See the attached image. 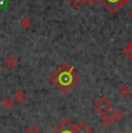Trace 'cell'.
<instances>
[{
    "mask_svg": "<svg viewBox=\"0 0 132 133\" xmlns=\"http://www.w3.org/2000/svg\"><path fill=\"white\" fill-rule=\"evenodd\" d=\"M85 1H86V4H88V5H95L98 0H85Z\"/></svg>",
    "mask_w": 132,
    "mask_h": 133,
    "instance_id": "9a60e30c",
    "label": "cell"
},
{
    "mask_svg": "<svg viewBox=\"0 0 132 133\" xmlns=\"http://www.w3.org/2000/svg\"><path fill=\"white\" fill-rule=\"evenodd\" d=\"M130 1V0H119L118 1V5H119V7H123L124 5H126L128 2Z\"/></svg>",
    "mask_w": 132,
    "mask_h": 133,
    "instance_id": "5bb4252c",
    "label": "cell"
},
{
    "mask_svg": "<svg viewBox=\"0 0 132 133\" xmlns=\"http://www.w3.org/2000/svg\"><path fill=\"white\" fill-rule=\"evenodd\" d=\"M26 133H41V131L36 125H30V126L27 127Z\"/></svg>",
    "mask_w": 132,
    "mask_h": 133,
    "instance_id": "9c48e42d",
    "label": "cell"
},
{
    "mask_svg": "<svg viewBox=\"0 0 132 133\" xmlns=\"http://www.w3.org/2000/svg\"><path fill=\"white\" fill-rule=\"evenodd\" d=\"M70 4H71V6H72L73 8L79 9L86 4V1L85 0H70Z\"/></svg>",
    "mask_w": 132,
    "mask_h": 133,
    "instance_id": "8992f818",
    "label": "cell"
},
{
    "mask_svg": "<svg viewBox=\"0 0 132 133\" xmlns=\"http://www.w3.org/2000/svg\"><path fill=\"white\" fill-rule=\"evenodd\" d=\"M124 53H125V56H128L130 59H132V42L130 43V44L126 45L125 50H124Z\"/></svg>",
    "mask_w": 132,
    "mask_h": 133,
    "instance_id": "8fae6325",
    "label": "cell"
},
{
    "mask_svg": "<svg viewBox=\"0 0 132 133\" xmlns=\"http://www.w3.org/2000/svg\"><path fill=\"white\" fill-rule=\"evenodd\" d=\"M118 1L119 0H105L104 6H105V8L109 9L111 13H115L118 8H121L118 5Z\"/></svg>",
    "mask_w": 132,
    "mask_h": 133,
    "instance_id": "277c9868",
    "label": "cell"
},
{
    "mask_svg": "<svg viewBox=\"0 0 132 133\" xmlns=\"http://www.w3.org/2000/svg\"><path fill=\"white\" fill-rule=\"evenodd\" d=\"M113 109V103L105 97H101V98L96 99L94 102V110L97 114L102 115V116H107Z\"/></svg>",
    "mask_w": 132,
    "mask_h": 133,
    "instance_id": "3957f363",
    "label": "cell"
},
{
    "mask_svg": "<svg viewBox=\"0 0 132 133\" xmlns=\"http://www.w3.org/2000/svg\"><path fill=\"white\" fill-rule=\"evenodd\" d=\"M114 122H115V119H114L113 117H110L109 115H107L104 117V119H103V124H104L105 126H111Z\"/></svg>",
    "mask_w": 132,
    "mask_h": 133,
    "instance_id": "30bf717a",
    "label": "cell"
},
{
    "mask_svg": "<svg viewBox=\"0 0 132 133\" xmlns=\"http://www.w3.org/2000/svg\"><path fill=\"white\" fill-rule=\"evenodd\" d=\"M52 82L62 91H68L77 85L79 81V75L73 67L60 66V68L52 75Z\"/></svg>",
    "mask_w": 132,
    "mask_h": 133,
    "instance_id": "6da1fadb",
    "label": "cell"
},
{
    "mask_svg": "<svg viewBox=\"0 0 132 133\" xmlns=\"http://www.w3.org/2000/svg\"><path fill=\"white\" fill-rule=\"evenodd\" d=\"M52 133H92V131L83 123L77 125L73 122L66 121L62 125H59Z\"/></svg>",
    "mask_w": 132,
    "mask_h": 133,
    "instance_id": "7a4b0ae2",
    "label": "cell"
},
{
    "mask_svg": "<svg viewBox=\"0 0 132 133\" xmlns=\"http://www.w3.org/2000/svg\"><path fill=\"white\" fill-rule=\"evenodd\" d=\"M14 105V102L12 101L11 98H6L4 102H2V107H4L5 109H12Z\"/></svg>",
    "mask_w": 132,
    "mask_h": 133,
    "instance_id": "ba28073f",
    "label": "cell"
},
{
    "mask_svg": "<svg viewBox=\"0 0 132 133\" xmlns=\"http://www.w3.org/2000/svg\"><path fill=\"white\" fill-rule=\"evenodd\" d=\"M5 64H6V65L12 70V68H14L15 66L17 65V60L15 59L14 57H8V58L6 59V61H5Z\"/></svg>",
    "mask_w": 132,
    "mask_h": 133,
    "instance_id": "52a82bcc",
    "label": "cell"
},
{
    "mask_svg": "<svg viewBox=\"0 0 132 133\" xmlns=\"http://www.w3.org/2000/svg\"><path fill=\"white\" fill-rule=\"evenodd\" d=\"M14 99L17 102V103H20V104L24 103V102H26V99H27L26 91H23V90L16 91V93H15V95H14Z\"/></svg>",
    "mask_w": 132,
    "mask_h": 133,
    "instance_id": "5b68a950",
    "label": "cell"
},
{
    "mask_svg": "<svg viewBox=\"0 0 132 133\" xmlns=\"http://www.w3.org/2000/svg\"><path fill=\"white\" fill-rule=\"evenodd\" d=\"M129 15H130V17L132 19V8H131V11H130V13H129Z\"/></svg>",
    "mask_w": 132,
    "mask_h": 133,
    "instance_id": "2e32d148",
    "label": "cell"
},
{
    "mask_svg": "<svg viewBox=\"0 0 132 133\" xmlns=\"http://www.w3.org/2000/svg\"><path fill=\"white\" fill-rule=\"evenodd\" d=\"M123 117H124V115H123V112H122L121 110H116V111L114 112V115H113V118L115 119V121H121Z\"/></svg>",
    "mask_w": 132,
    "mask_h": 133,
    "instance_id": "7c38bea8",
    "label": "cell"
},
{
    "mask_svg": "<svg viewBox=\"0 0 132 133\" xmlns=\"http://www.w3.org/2000/svg\"><path fill=\"white\" fill-rule=\"evenodd\" d=\"M119 93H121L122 96H128L130 94V89L128 88V86H122L119 88Z\"/></svg>",
    "mask_w": 132,
    "mask_h": 133,
    "instance_id": "4fadbf2b",
    "label": "cell"
}]
</instances>
